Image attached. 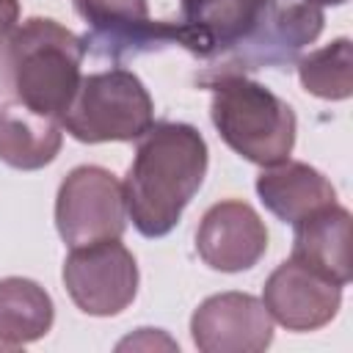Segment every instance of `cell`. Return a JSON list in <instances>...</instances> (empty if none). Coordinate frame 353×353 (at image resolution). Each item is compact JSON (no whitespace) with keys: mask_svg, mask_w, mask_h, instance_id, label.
I'll return each mask as SVG.
<instances>
[{"mask_svg":"<svg viewBox=\"0 0 353 353\" xmlns=\"http://www.w3.org/2000/svg\"><path fill=\"white\" fill-rule=\"evenodd\" d=\"M85 44L50 17H30L8 39V72L17 99L33 113L61 121L83 80Z\"/></svg>","mask_w":353,"mask_h":353,"instance_id":"obj_2","label":"cell"},{"mask_svg":"<svg viewBox=\"0 0 353 353\" xmlns=\"http://www.w3.org/2000/svg\"><path fill=\"white\" fill-rule=\"evenodd\" d=\"M196 251L212 270L243 273L254 268L268 251L265 221L251 204L240 199L218 201L199 221Z\"/></svg>","mask_w":353,"mask_h":353,"instance_id":"obj_11","label":"cell"},{"mask_svg":"<svg viewBox=\"0 0 353 353\" xmlns=\"http://www.w3.org/2000/svg\"><path fill=\"white\" fill-rule=\"evenodd\" d=\"M157 345L171 347V350L179 347L174 339H168L165 334H160V328H138V336L121 339V342H119V350H127V347H157Z\"/></svg>","mask_w":353,"mask_h":353,"instance_id":"obj_18","label":"cell"},{"mask_svg":"<svg viewBox=\"0 0 353 353\" xmlns=\"http://www.w3.org/2000/svg\"><path fill=\"white\" fill-rule=\"evenodd\" d=\"M306 3H314V6L323 8V6H345L347 0H306Z\"/></svg>","mask_w":353,"mask_h":353,"instance_id":"obj_20","label":"cell"},{"mask_svg":"<svg viewBox=\"0 0 353 353\" xmlns=\"http://www.w3.org/2000/svg\"><path fill=\"white\" fill-rule=\"evenodd\" d=\"M298 80L312 97L342 102L353 94V44L347 36L298 58Z\"/></svg>","mask_w":353,"mask_h":353,"instance_id":"obj_17","label":"cell"},{"mask_svg":"<svg viewBox=\"0 0 353 353\" xmlns=\"http://www.w3.org/2000/svg\"><path fill=\"white\" fill-rule=\"evenodd\" d=\"M190 336L201 353H262L273 342V317L251 292H218L193 312Z\"/></svg>","mask_w":353,"mask_h":353,"instance_id":"obj_9","label":"cell"},{"mask_svg":"<svg viewBox=\"0 0 353 353\" xmlns=\"http://www.w3.org/2000/svg\"><path fill=\"white\" fill-rule=\"evenodd\" d=\"M55 320L50 292L25 276L0 279V339L22 347L47 336Z\"/></svg>","mask_w":353,"mask_h":353,"instance_id":"obj_16","label":"cell"},{"mask_svg":"<svg viewBox=\"0 0 353 353\" xmlns=\"http://www.w3.org/2000/svg\"><path fill=\"white\" fill-rule=\"evenodd\" d=\"M154 124V102L130 69H105L80 80L61 127L80 143L138 141Z\"/></svg>","mask_w":353,"mask_h":353,"instance_id":"obj_4","label":"cell"},{"mask_svg":"<svg viewBox=\"0 0 353 353\" xmlns=\"http://www.w3.org/2000/svg\"><path fill=\"white\" fill-rule=\"evenodd\" d=\"M292 259L325 276L328 281L350 284V212L331 201L292 223Z\"/></svg>","mask_w":353,"mask_h":353,"instance_id":"obj_13","label":"cell"},{"mask_svg":"<svg viewBox=\"0 0 353 353\" xmlns=\"http://www.w3.org/2000/svg\"><path fill=\"white\" fill-rule=\"evenodd\" d=\"M19 22V0H0V41L14 33Z\"/></svg>","mask_w":353,"mask_h":353,"instance_id":"obj_19","label":"cell"},{"mask_svg":"<svg viewBox=\"0 0 353 353\" xmlns=\"http://www.w3.org/2000/svg\"><path fill=\"white\" fill-rule=\"evenodd\" d=\"M72 6L88 25V33L83 36L85 52L97 58L124 61L130 55L163 50L171 44L185 47V30L179 19H152L146 0H72Z\"/></svg>","mask_w":353,"mask_h":353,"instance_id":"obj_8","label":"cell"},{"mask_svg":"<svg viewBox=\"0 0 353 353\" xmlns=\"http://www.w3.org/2000/svg\"><path fill=\"white\" fill-rule=\"evenodd\" d=\"M63 287L72 303L91 317L121 314L138 295V262L119 240L77 245L63 259Z\"/></svg>","mask_w":353,"mask_h":353,"instance_id":"obj_7","label":"cell"},{"mask_svg":"<svg viewBox=\"0 0 353 353\" xmlns=\"http://www.w3.org/2000/svg\"><path fill=\"white\" fill-rule=\"evenodd\" d=\"M323 25L325 14L320 6L306 0H279L248 39H243L223 55L207 61V69L199 74V83L223 74H245L254 69L287 66L298 61L303 47H309L323 33Z\"/></svg>","mask_w":353,"mask_h":353,"instance_id":"obj_5","label":"cell"},{"mask_svg":"<svg viewBox=\"0 0 353 353\" xmlns=\"http://www.w3.org/2000/svg\"><path fill=\"white\" fill-rule=\"evenodd\" d=\"M262 303L281 328L306 334L336 317L342 306V287L290 256L265 279Z\"/></svg>","mask_w":353,"mask_h":353,"instance_id":"obj_10","label":"cell"},{"mask_svg":"<svg viewBox=\"0 0 353 353\" xmlns=\"http://www.w3.org/2000/svg\"><path fill=\"white\" fill-rule=\"evenodd\" d=\"M279 0H179L185 50L212 61L248 39Z\"/></svg>","mask_w":353,"mask_h":353,"instance_id":"obj_12","label":"cell"},{"mask_svg":"<svg viewBox=\"0 0 353 353\" xmlns=\"http://www.w3.org/2000/svg\"><path fill=\"white\" fill-rule=\"evenodd\" d=\"M201 85L212 91L210 119L234 154L262 168L290 160L298 121L281 97L245 74H223Z\"/></svg>","mask_w":353,"mask_h":353,"instance_id":"obj_3","label":"cell"},{"mask_svg":"<svg viewBox=\"0 0 353 353\" xmlns=\"http://www.w3.org/2000/svg\"><path fill=\"white\" fill-rule=\"evenodd\" d=\"M254 188L265 210L284 223H295L303 215L336 201V188L331 179L301 160H284L262 168Z\"/></svg>","mask_w":353,"mask_h":353,"instance_id":"obj_14","label":"cell"},{"mask_svg":"<svg viewBox=\"0 0 353 353\" xmlns=\"http://www.w3.org/2000/svg\"><path fill=\"white\" fill-rule=\"evenodd\" d=\"M55 229L69 248L121 240L127 229V204L121 182L102 165H77L58 185Z\"/></svg>","mask_w":353,"mask_h":353,"instance_id":"obj_6","label":"cell"},{"mask_svg":"<svg viewBox=\"0 0 353 353\" xmlns=\"http://www.w3.org/2000/svg\"><path fill=\"white\" fill-rule=\"evenodd\" d=\"M63 143L58 119L33 113L19 99L0 105V160L19 171L50 165Z\"/></svg>","mask_w":353,"mask_h":353,"instance_id":"obj_15","label":"cell"},{"mask_svg":"<svg viewBox=\"0 0 353 353\" xmlns=\"http://www.w3.org/2000/svg\"><path fill=\"white\" fill-rule=\"evenodd\" d=\"M207 141L185 121H154L121 182L127 218L143 237H165L207 176Z\"/></svg>","mask_w":353,"mask_h":353,"instance_id":"obj_1","label":"cell"}]
</instances>
